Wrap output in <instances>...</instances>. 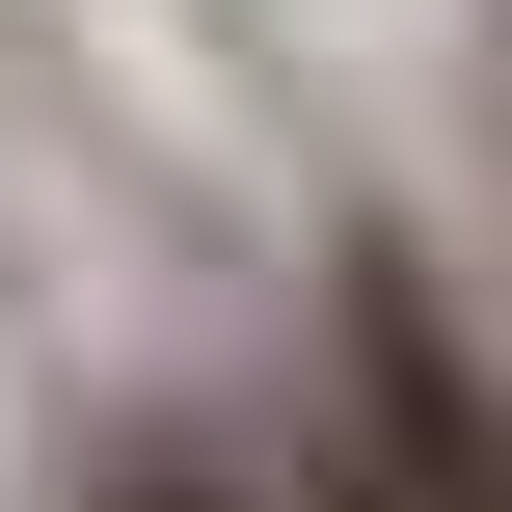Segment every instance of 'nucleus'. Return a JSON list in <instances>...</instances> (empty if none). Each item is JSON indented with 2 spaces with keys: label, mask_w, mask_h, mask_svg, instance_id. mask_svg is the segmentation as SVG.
Instances as JSON below:
<instances>
[{
  "label": "nucleus",
  "mask_w": 512,
  "mask_h": 512,
  "mask_svg": "<svg viewBox=\"0 0 512 512\" xmlns=\"http://www.w3.org/2000/svg\"><path fill=\"white\" fill-rule=\"evenodd\" d=\"M81 512H243V459H216V432H135V459H108Z\"/></svg>",
  "instance_id": "nucleus-2"
},
{
  "label": "nucleus",
  "mask_w": 512,
  "mask_h": 512,
  "mask_svg": "<svg viewBox=\"0 0 512 512\" xmlns=\"http://www.w3.org/2000/svg\"><path fill=\"white\" fill-rule=\"evenodd\" d=\"M243 512H512V378L378 270L297 378V432H243Z\"/></svg>",
  "instance_id": "nucleus-1"
}]
</instances>
